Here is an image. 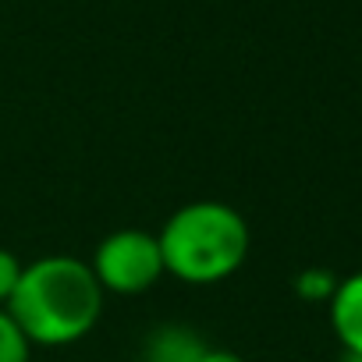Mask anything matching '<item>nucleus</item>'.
<instances>
[{"instance_id":"10","label":"nucleus","mask_w":362,"mask_h":362,"mask_svg":"<svg viewBox=\"0 0 362 362\" xmlns=\"http://www.w3.org/2000/svg\"><path fill=\"white\" fill-rule=\"evenodd\" d=\"M341 362H362V355H351V351H344V355H341Z\"/></svg>"},{"instance_id":"2","label":"nucleus","mask_w":362,"mask_h":362,"mask_svg":"<svg viewBox=\"0 0 362 362\" xmlns=\"http://www.w3.org/2000/svg\"><path fill=\"white\" fill-rule=\"evenodd\" d=\"M163 252V270L181 284H221L242 270L252 235L245 217L217 199L189 203L167 217L156 235Z\"/></svg>"},{"instance_id":"3","label":"nucleus","mask_w":362,"mask_h":362,"mask_svg":"<svg viewBox=\"0 0 362 362\" xmlns=\"http://www.w3.org/2000/svg\"><path fill=\"white\" fill-rule=\"evenodd\" d=\"M89 267H93L100 288L110 295H142L167 274L156 235L135 231V228L107 235L96 245V256Z\"/></svg>"},{"instance_id":"1","label":"nucleus","mask_w":362,"mask_h":362,"mask_svg":"<svg viewBox=\"0 0 362 362\" xmlns=\"http://www.w3.org/2000/svg\"><path fill=\"white\" fill-rule=\"evenodd\" d=\"M103 288L89 263L75 256H43L22 267L18 288L4 305L33 344L64 348L82 341L103 313Z\"/></svg>"},{"instance_id":"9","label":"nucleus","mask_w":362,"mask_h":362,"mask_svg":"<svg viewBox=\"0 0 362 362\" xmlns=\"http://www.w3.org/2000/svg\"><path fill=\"white\" fill-rule=\"evenodd\" d=\"M196 362H245V358L235 355V351H228V348H210V344H206V348L199 351Z\"/></svg>"},{"instance_id":"6","label":"nucleus","mask_w":362,"mask_h":362,"mask_svg":"<svg viewBox=\"0 0 362 362\" xmlns=\"http://www.w3.org/2000/svg\"><path fill=\"white\" fill-rule=\"evenodd\" d=\"M29 358H33V341L8 309H0V362H29Z\"/></svg>"},{"instance_id":"5","label":"nucleus","mask_w":362,"mask_h":362,"mask_svg":"<svg viewBox=\"0 0 362 362\" xmlns=\"http://www.w3.org/2000/svg\"><path fill=\"white\" fill-rule=\"evenodd\" d=\"M206 344L196 337V330L189 327H160L153 330V337L146 341L142 358L146 362H196L199 351Z\"/></svg>"},{"instance_id":"7","label":"nucleus","mask_w":362,"mask_h":362,"mask_svg":"<svg viewBox=\"0 0 362 362\" xmlns=\"http://www.w3.org/2000/svg\"><path fill=\"white\" fill-rule=\"evenodd\" d=\"M334 284H337V277H334L330 270H320V267L302 270V274L295 277V291H298L305 302H327V298L334 295Z\"/></svg>"},{"instance_id":"4","label":"nucleus","mask_w":362,"mask_h":362,"mask_svg":"<svg viewBox=\"0 0 362 362\" xmlns=\"http://www.w3.org/2000/svg\"><path fill=\"white\" fill-rule=\"evenodd\" d=\"M327 316L341 351L362 355V270L337 277L334 295L327 298Z\"/></svg>"},{"instance_id":"8","label":"nucleus","mask_w":362,"mask_h":362,"mask_svg":"<svg viewBox=\"0 0 362 362\" xmlns=\"http://www.w3.org/2000/svg\"><path fill=\"white\" fill-rule=\"evenodd\" d=\"M22 259L11 252V249H0V309H4L18 288V277H22Z\"/></svg>"}]
</instances>
